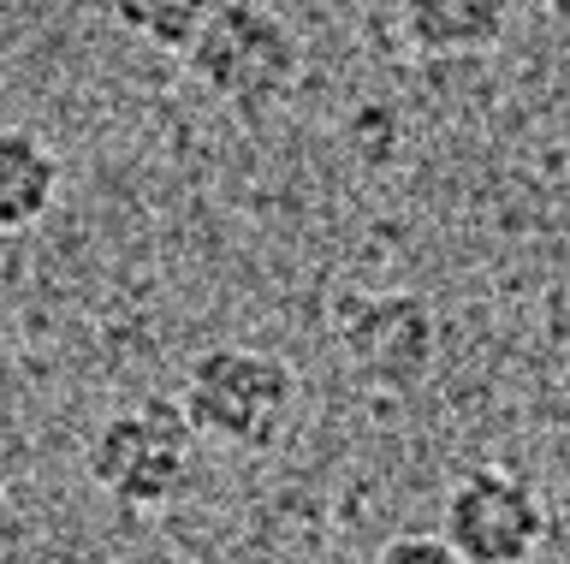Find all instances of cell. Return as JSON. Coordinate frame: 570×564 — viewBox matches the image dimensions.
Returning <instances> with one entry per match:
<instances>
[{
    "mask_svg": "<svg viewBox=\"0 0 570 564\" xmlns=\"http://www.w3.org/2000/svg\"><path fill=\"white\" fill-rule=\"evenodd\" d=\"M338 357L381 393H410L434 368L440 315L422 291H345L333 304Z\"/></svg>",
    "mask_w": 570,
    "mask_h": 564,
    "instance_id": "obj_4",
    "label": "cell"
},
{
    "mask_svg": "<svg viewBox=\"0 0 570 564\" xmlns=\"http://www.w3.org/2000/svg\"><path fill=\"white\" fill-rule=\"evenodd\" d=\"M60 202V155L42 131L0 126V232H36Z\"/></svg>",
    "mask_w": 570,
    "mask_h": 564,
    "instance_id": "obj_6",
    "label": "cell"
},
{
    "mask_svg": "<svg viewBox=\"0 0 570 564\" xmlns=\"http://www.w3.org/2000/svg\"><path fill=\"white\" fill-rule=\"evenodd\" d=\"M178 410L190 416L196 439L226 452H274L297 410L292 363L256 345H208L185 368Z\"/></svg>",
    "mask_w": 570,
    "mask_h": 564,
    "instance_id": "obj_1",
    "label": "cell"
},
{
    "mask_svg": "<svg viewBox=\"0 0 570 564\" xmlns=\"http://www.w3.org/2000/svg\"><path fill=\"white\" fill-rule=\"evenodd\" d=\"M440 541L463 564H529L547 541V499L505 464L463 469L440 505Z\"/></svg>",
    "mask_w": 570,
    "mask_h": 564,
    "instance_id": "obj_5",
    "label": "cell"
},
{
    "mask_svg": "<svg viewBox=\"0 0 570 564\" xmlns=\"http://www.w3.org/2000/svg\"><path fill=\"white\" fill-rule=\"evenodd\" d=\"M368 564H463V558L440 535H392V541H381V553Z\"/></svg>",
    "mask_w": 570,
    "mask_h": 564,
    "instance_id": "obj_9",
    "label": "cell"
},
{
    "mask_svg": "<svg viewBox=\"0 0 570 564\" xmlns=\"http://www.w3.org/2000/svg\"><path fill=\"white\" fill-rule=\"evenodd\" d=\"M83 469L119 511H167L190 493L196 428L178 398H137L96 422Z\"/></svg>",
    "mask_w": 570,
    "mask_h": 564,
    "instance_id": "obj_2",
    "label": "cell"
},
{
    "mask_svg": "<svg viewBox=\"0 0 570 564\" xmlns=\"http://www.w3.org/2000/svg\"><path fill=\"white\" fill-rule=\"evenodd\" d=\"M399 24L422 55H488L511 30V0H399Z\"/></svg>",
    "mask_w": 570,
    "mask_h": 564,
    "instance_id": "obj_7",
    "label": "cell"
},
{
    "mask_svg": "<svg viewBox=\"0 0 570 564\" xmlns=\"http://www.w3.org/2000/svg\"><path fill=\"white\" fill-rule=\"evenodd\" d=\"M185 72L196 90H208L220 108L256 113L303 78V42L297 30L267 12L262 0H220L208 12L203 37L190 42Z\"/></svg>",
    "mask_w": 570,
    "mask_h": 564,
    "instance_id": "obj_3",
    "label": "cell"
},
{
    "mask_svg": "<svg viewBox=\"0 0 570 564\" xmlns=\"http://www.w3.org/2000/svg\"><path fill=\"white\" fill-rule=\"evenodd\" d=\"M547 19H552V30L570 42V0H547Z\"/></svg>",
    "mask_w": 570,
    "mask_h": 564,
    "instance_id": "obj_10",
    "label": "cell"
},
{
    "mask_svg": "<svg viewBox=\"0 0 570 564\" xmlns=\"http://www.w3.org/2000/svg\"><path fill=\"white\" fill-rule=\"evenodd\" d=\"M220 0H114V24L155 55H190Z\"/></svg>",
    "mask_w": 570,
    "mask_h": 564,
    "instance_id": "obj_8",
    "label": "cell"
}]
</instances>
